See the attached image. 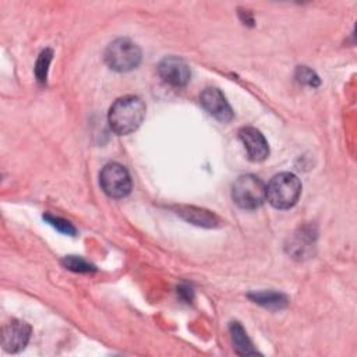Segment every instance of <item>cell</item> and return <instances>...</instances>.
<instances>
[{"label":"cell","mask_w":357,"mask_h":357,"mask_svg":"<svg viewBox=\"0 0 357 357\" xmlns=\"http://www.w3.org/2000/svg\"><path fill=\"white\" fill-rule=\"evenodd\" d=\"M145 117V103L141 98L127 95L119 98L109 109L107 120L110 128L119 134L126 135L135 131Z\"/></svg>","instance_id":"obj_1"},{"label":"cell","mask_w":357,"mask_h":357,"mask_svg":"<svg viewBox=\"0 0 357 357\" xmlns=\"http://www.w3.org/2000/svg\"><path fill=\"white\" fill-rule=\"evenodd\" d=\"M301 183L293 173L283 172L271 178L266 185V199L278 209L291 208L300 198Z\"/></svg>","instance_id":"obj_2"},{"label":"cell","mask_w":357,"mask_h":357,"mask_svg":"<svg viewBox=\"0 0 357 357\" xmlns=\"http://www.w3.org/2000/svg\"><path fill=\"white\" fill-rule=\"evenodd\" d=\"M233 201L243 209H257L266 201V185L254 174L240 176L231 188Z\"/></svg>","instance_id":"obj_3"},{"label":"cell","mask_w":357,"mask_h":357,"mask_svg":"<svg viewBox=\"0 0 357 357\" xmlns=\"http://www.w3.org/2000/svg\"><path fill=\"white\" fill-rule=\"evenodd\" d=\"M105 61L112 70L126 73L139 64L141 50L130 39L120 38L107 46L105 52Z\"/></svg>","instance_id":"obj_4"},{"label":"cell","mask_w":357,"mask_h":357,"mask_svg":"<svg viewBox=\"0 0 357 357\" xmlns=\"http://www.w3.org/2000/svg\"><path fill=\"white\" fill-rule=\"evenodd\" d=\"M99 183L112 198H123L131 191V177L120 163H107L99 174Z\"/></svg>","instance_id":"obj_5"},{"label":"cell","mask_w":357,"mask_h":357,"mask_svg":"<svg viewBox=\"0 0 357 357\" xmlns=\"http://www.w3.org/2000/svg\"><path fill=\"white\" fill-rule=\"evenodd\" d=\"M199 103L202 107L216 120L227 123L233 119V112L227 103L225 95L218 88H206L199 95Z\"/></svg>","instance_id":"obj_6"},{"label":"cell","mask_w":357,"mask_h":357,"mask_svg":"<svg viewBox=\"0 0 357 357\" xmlns=\"http://www.w3.org/2000/svg\"><path fill=\"white\" fill-rule=\"evenodd\" d=\"M158 73L165 82L173 86H184L191 75L187 63L174 56L165 57L158 66Z\"/></svg>","instance_id":"obj_7"},{"label":"cell","mask_w":357,"mask_h":357,"mask_svg":"<svg viewBox=\"0 0 357 357\" xmlns=\"http://www.w3.org/2000/svg\"><path fill=\"white\" fill-rule=\"evenodd\" d=\"M31 336V328L26 322L13 319L3 328L1 342L3 347L8 353H17L22 350Z\"/></svg>","instance_id":"obj_8"},{"label":"cell","mask_w":357,"mask_h":357,"mask_svg":"<svg viewBox=\"0 0 357 357\" xmlns=\"http://www.w3.org/2000/svg\"><path fill=\"white\" fill-rule=\"evenodd\" d=\"M238 137L247 151V155L254 162H261L269 155V146L262 132L254 127H243Z\"/></svg>","instance_id":"obj_9"},{"label":"cell","mask_w":357,"mask_h":357,"mask_svg":"<svg viewBox=\"0 0 357 357\" xmlns=\"http://www.w3.org/2000/svg\"><path fill=\"white\" fill-rule=\"evenodd\" d=\"M177 215L197 226L215 227L219 223V218L215 213L197 206H178Z\"/></svg>","instance_id":"obj_10"},{"label":"cell","mask_w":357,"mask_h":357,"mask_svg":"<svg viewBox=\"0 0 357 357\" xmlns=\"http://www.w3.org/2000/svg\"><path fill=\"white\" fill-rule=\"evenodd\" d=\"M230 335H231V339L234 343V349L240 356L257 354V350L252 347V343L248 339L244 328L238 322L230 324Z\"/></svg>","instance_id":"obj_11"},{"label":"cell","mask_w":357,"mask_h":357,"mask_svg":"<svg viewBox=\"0 0 357 357\" xmlns=\"http://www.w3.org/2000/svg\"><path fill=\"white\" fill-rule=\"evenodd\" d=\"M250 297L261 304L262 307H266L269 310H280L283 307H286L287 304V297L282 293H276V291H258V293H252L250 294Z\"/></svg>","instance_id":"obj_12"},{"label":"cell","mask_w":357,"mask_h":357,"mask_svg":"<svg viewBox=\"0 0 357 357\" xmlns=\"http://www.w3.org/2000/svg\"><path fill=\"white\" fill-rule=\"evenodd\" d=\"M52 56H53V52L50 49H45L38 60H36V66H35V75L38 78L39 82H45L46 81V77H47V68H49V64H50V60H52Z\"/></svg>","instance_id":"obj_13"},{"label":"cell","mask_w":357,"mask_h":357,"mask_svg":"<svg viewBox=\"0 0 357 357\" xmlns=\"http://www.w3.org/2000/svg\"><path fill=\"white\" fill-rule=\"evenodd\" d=\"M63 265L74 272H93L95 266L91 265L89 262H86L84 258L81 257H75V255H68L66 258H63Z\"/></svg>","instance_id":"obj_14"},{"label":"cell","mask_w":357,"mask_h":357,"mask_svg":"<svg viewBox=\"0 0 357 357\" xmlns=\"http://www.w3.org/2000/svg\"><path fill=\"white\" fill-rule=\"evenodd\" d=\"M296 78L298 82L308 85V86H318L319 85V77L308 67L305 66H300L296 70Z\"/></svg>","instance_id":"obj_15"},{"label":"cell","mask_w":357,"mask_h":357,"mask_svg":"<svg viewBox=\"0 0 357 357\" xmlns=\"http://www.w3.org/2000/svg\"><path fill=\"white\" fill-rule=\"evenodd\" d=\"M43 219H46L49 225H52L54 229H57L59 231H61L64 234L74 236V233H75L74 226L68 220H66V219H61L59 216H52V215H45Z\"/></svg>","instance_id":"obj_16"}]
</instances>
